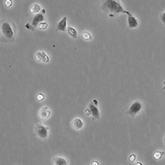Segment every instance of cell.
Instances as JSON below:
<instances>
[{
    "label": "cell",
    "instance_id": "52a82bcc",
    "mask_svg": "<svg viewBox=\"0 0 165 165\" xmlns=\"http://www.w3.org/2000/svg\"><path fill=\"white\" fill-rule=\"evenodd\" d=\"M138 23L137 19L131 13L128 15L127 23L130 28L134 29L137 28Z\"/></svg>",
    "mask_w": 165,
    "mask_h": 165
},
{
    "label": "cell",
    "instance_id": "9a60e30c",
    "mask_svg": "<svg viewBox=\"0 0 165 165\" xmlns=\"http://www.w3.org/2000/svg\"><path fill=\"white\" fill-rule=\"evenodd\" d=\"M165 154V153L164 152L157 151L154 154L153 157L156 160H159L162 158Z\"/></svg>",
    "mask_w": 165,
    "mask_h": 165
},
{
    "label": "cell",
    "instance_id": "6da1fadb",
    "mask_svg": "<svg viewBox=\"0 0 165 165\" xmlns=\"http://www.w3.org/2000/svg\"><path fill=\"white\" fill-rule=\"evenodd\" d=\"M103 7L112 14L121 13L126 14L128 16L131 14L124 9L119 1L108 0L104 3Z\"/></svg>",
    "mask_w": 165,
    "mask_h": 165
},
{
    "label": "cell",
    "instance_id": "44dd1931",
    "mask_svg": "<svg viewBox=\"0 0 165 165\" xmlns=\"http://www.w3.org/2000/svg\"><path fill=\"white\" fill-rule=\"evenodd\" d=\"M136 159V156L134 154H131L129 158V160L131 163H134L135 162Z\"/></svg>",
    "mask_w": 165,
    "mask_h": 165
},
{
    "label": "cell",
    "instance_id": "7a4b0ae2",
    "mask_svg": "<svg viewBox=\"0 0 165 165\" xmlns=\"http://www.w3.org/2000/svg\"><path fill=\"white\" fill-rule=\"evenodd\" d=\"M84 113L86 115L91 118L93 121L99 120L100 113L98 101L96 99H92L85 110Z\"/></svg>",
    "mask_w": 165,
    "mask_h": 165
},
{
    "label": "cell",
    "instance_id": "3957f363",
    "mask_svg": "<svg viewBox=\"0 0 165 165\" xmlns=\"http://www.w3.org/2000/svg\"><path fill=\"white\" fill-rule=\"evenodd\" d=\"M143 105L139 101H135L130 105L126 110V113L132 118H134L142 110Z\"/></svg>",
    "mask_w": 165,
    "mask_h": 165
},
{
    "label": "cell",
    "instance_id": "277c9868",
    "mask_svg": "<svg viewBox=\"0 0 165 165\" xmlns=\"http://www.w3.org/2000/svg\"><path fill=\"white\" fill-rule=\"evenodd\" d=\"M49 128L41 124H38L35 127L36 135L42 139L46 138L48 135Z\"/></svg>",
    "mask_w": 165,
    "mask_h": 165
},
{
    "label": "cell",
    "instance_id": "d6986e66",
    "mask_svg": "<svg viewBox=\"0 0 165 165\" xmlns=\"http://www.w3.org/2000/svg\"><path fill=\"white\" fill-rule=\"evenodd\" d=\"M5 6L7 8L11 7L12 5V1L11 0H6L4 2Z\"/></svg>",
    "mask_w": 165,
    "mask_h": 165
},
{
    "label": "cell",
    "instance_id": "4316f807",
    "mask_svg": "<svg viewBox=\"0 0 165 165\" xmlns=\"http://www.w3.org/2000/svg\"><path fill=\"white\" fill-rule=\"evenodd\" d=\"M163 141H164V144L165 145V136L164 138V140H163Z\"/></svg>",
    "mask_w": 165,
    "mask_h": 165
},
{
    "label": "cell",
    "instance_id": "ac0fdd59",
    "mask_svg": "<svg viewBox=\"0 0 165 165\" xmlns=\"http://www.w3.org/2000/svg\"><path fill=\"white\" fill-rule=\"evenodd\" d=\"M35 59L38 62H40L42 60V53L39 52L36 54L35 57Z\"/></svg>",
    "mask_w": 165,
    "mask_h": 165
},
{
    "label": "cell",
    "instance_id": "30bf717a",
    "mask_svg": "<svg viewBox=\"0 0 165 165\" xmlns=\"http://www.w3.org/2000/svg\"><path fill=\"white\" fill-rule=\"evenodd\" d=\"M67 22V17L66 16L64 17L57 25L58 30L61 31H65L66 27Z\"/></svg>",
    "mask_w": 165,
    "mask_h": 165
},
{
    "label": "cell",
    "instance_id": "2e32d148",
    "mask_svg": "<svg viewBox=\"0 0 165 165\" xmlns=\"http://www.w3.org/2000/svg\"><path fill=\"white\" fill-rule=\"evenodd\" d=\"M48 26V25L45 22H42L38 25V28L41 30H45L46 29Z\"/></svg>",
    "mask_w": 165,
    "mask_h": 165
},
{
    "label": "cell",
    "instance_id": "cb8c5ba5",
    "mask_svg": "<svg viewBox=\"0 0 165 165\" xmlns=\"http://www.w3.org/2000/svg\"><path fill=\"white\" fill-rule=\"evenodd\" d=\"M163 87L162 88V89L163 90H165V81L163 82Z\"/></svg>",
    "mask_w": 165,
    "mask_h": 165
},
{
    "label": "cell",
    "instance_id": "83f0119b",
    "mask_svg": "<svg viewBox=\"0 0 165 165\" xmlns=\"http://www.w3.org/2000/svg\"></svg>",
    "mask_w": 165,
    "mask_h": 165
},
{
    "label": "cell",
    "instance_id": "d4e9b609",
    "mask_svg": "<svg viewBox=\"0 0 165 165\" xmlns=\"http://www.w3.org/2000/svg\"><path fill=\"white\" fill-rule=\"evenodd\" d=\"M135 165H143L142 163L140 162H138Z\"/></svg>",
    "mask_w": 165,
    "mask_h": 165
},
{
    "label": "cell",
    "instance_id": "603a6c76",
    "mask_svg": "<svg viewBox=\"0 0 165 165\" xmlns=\"http://www.w3.org/2000/svg\"><path fill=\"white\" fill-rule=\"evenodd\" d=\"M90 165H99V164L98 161H94L92 162Z\"/></svg>",
    "mask_w": 165,
    "mask_h": 165
},
{
    "label": "cell",
    "instance_id": "8992f818",
    "mask_svg": "<svg viewBox=\"0 0 165 165\" xmlns=\"http://www.w3.org/2000/svg\"><path fill=\"white\" fill-rule=\"evenodd\" d=\"M50 111L47 107L43 108L39 111V117L40 120L44 121L49 118Z\"/></svg>",
    "mask_w": 165,
    "mask_h": 165
},
{
    "label": "cell",
    "instance_id": "5bb4252c",
    "mask_svg": "<svg viewBox=\"0 0 165 165\" xmlns=\"http://www.w3.org/2000/svg\"><path fill=\"white\" fill-rule=\"evenodd\" d=\"M81 37L83 39L86 41L90 40L92 39V35L87 31L83 32L81 34Z\"/></svg>",
    "mask_w": 165,
    "mask_h": 165
},
{
    "label": "cell",
    "instance_id": "7402d4cb",
    "mask_svg": "<svg viewBox=\"0 0 165 165\" xmlns=\"http://www.w3.org/2000/svg\"><path fill=\"white\" fill-rule=\"evenodd\" d=\"M161 20L163 25H165V11L162 15L161 16Z\"/></svg>",
    "mask_w": 165,
    "mask_h": 165
},
{
    "label": "cell",
    "instance_id": "ba28073f",
    "mask_svg": "<svg viewBox=\"0 0 165 165\" xmlns=\"http://www.w3.org/2000/svg\"><path fill=\"white\" fill-rule=\"evenodd\" d=\"M71 125L73 129L77 130H80L83 127V121L80 118H76L72 121Z\"/></svg>",
    "mask_w": 165,
    "mask_h": 165
},
{
    "label": "cell",
    "instance_id": "484cf974",
    "mask_svg": "<svg viewBox=\"0 0 165 165\" xmlns=\"http://www.w3.org/2000/svg\"><path fill=\"white\" fill-rule=\"evenodd\" d=\"M42 10L44 11H42L43 13H45L46 12V10H45V9H43V10Z\"/></svg>",
    "mask_w": 165,
    "mask_h": 165
},
{
    "label": "cell",
    "instance_id": "ffe728a7",
    "mask_svg": "<svg viewBox=\"0 0 165 165\" xmlns=\"http://www.w3.org/2000/svg\"><path fill=\"white\" fill-rule=\"evenodd\" d=\"M36 99L39 102H41L44 99V96L42 94L39 93L36 95Z\"/></svg>",
    "mask_w": 165,
    "mask_h": 165
},
{
    "label": "cell",
    "instance_id": "5b68a950",
    "mask_svg": "<svg viewBox=\"0 0 165 165\" xmlns=\"http://www.w3.org/2000/svg\"><path fill=\"white\" fill-rule=\"evenodd\" d=\"M3 34L7 39H12L14 35V32L11 25L7 22L4 23L2 26Z\"/></svg>",
    "mask_w": 165,
    "mask_h": 165
},
{
    "label": "cell",
    "instance_id": "4fadbf2b",
    "mask_svg": "<svg viewBox=\"0 0 165 165\" xmlns=\"http://www.w3.org/2000/svg\"><path fill=\"white\" fill-rule=\"evenodd\" d=\"M41 8L38 4H34L31 6L30 9V12L31 14L38 13L40 11Z\"/></svg>",
    "mask_w": 165,
    "mask_h": 165
},
{
    "label": "cell",
    "instance_id": "e0dca14e",
    "mask_svg": "<svg viewBox=\"0 0 165 165\" xmlns=\"http://www.w3.org/2000/svg\"><path fill=\"white\" fill-rule=\"evenodd\" d=\"M42 60L44 62L46 63L49 62V57L44 52H42Z\"/></svg>",
    "mask_w": 165,
    "mask_h": 165
},
{
    "label": "cell",
    "instance_id": "9c48e42d",
    "mask_svg": "<svg viewBox=\"0 0 165 165\" xmlns=\"http://www.w3.org/2000/svg\"><path fill=\"white\" fill-rule=\"evenodd\" d=\"M52 162L54 165H68L66 159L63 157L57 156L53 158Z\"/></svg>",
    "mask_w": 165,
    "mask_h": 165
},
{
    "label": "cell",
    "instance_id": "8fae6325",
    "mask_svg": "<svg viewBox=\"0 0 165 165\" xmlns=\"http://www.w3.org/2000/svg\"><path fill=\"white\" fill-rule=\"evenodd\" d=\"M44 19V17L43 15L41 14H37L35 16L32 25L34 26H36L42 22Z\"/></svg>",
    "mask_w": 165,
    "mask_h": 165
},
{
    "label": "cell",
    "instance_id": "7c38bea8",
    "mask_svg": "<svg viewBox=\"0 0 165 165\" xmlns=\"http://www.w3.org/2000/svg\"><path fill=\"white\" fill-rule=\"evenodd\" d=\"M68 33L69 35L74 39L77 38L78 33L76 30L71 26H69L68 28Z\"/></svg>",
    "mask_w": 165,
    "mask_h": 165
}]
</instances>
